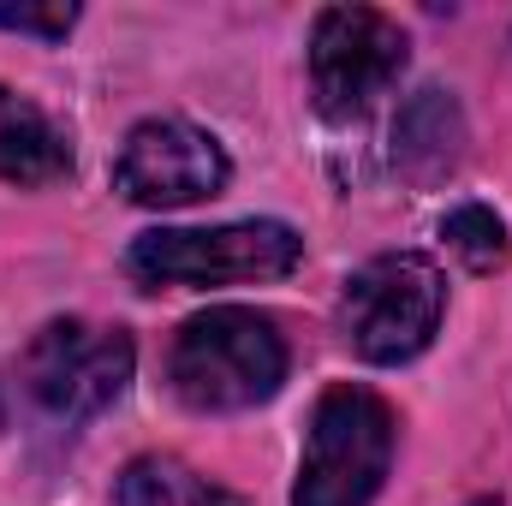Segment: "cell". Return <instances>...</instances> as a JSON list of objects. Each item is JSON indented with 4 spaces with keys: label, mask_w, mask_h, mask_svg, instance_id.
I'll list each match as a JSON object with an SVG mask.
<instances>
[{
    "label": "cell",
    "mask_w": 512,
    "mask_h": 506,
    "mask_svg": "<svg viewBox=\"0 0 512 506\" xmlns=\"http://www.w3.org/2000/svg\"><path fill=\"white\" fill-rule=\"evenodd\" d=\"M227 149L191 120H143L114 161V191L137 209H185L203 197H221L227 185Z\"/></svg>",
    "instance_id": "7"
},
{
    "label": "cell",
    "mask_w": 512,
    "mask_h": 506,
    "mask_svg": "<svg viewBox=\"0 0 512 506\" xmlns=\"http://www.w3.org/2000/svg\"><path fill=\"white\" fill-rule=\"evenodd\" d=\"M114 506H245L233 489L209 483L203 471H191L173 453H143L131 459L114 483Z\"/></svg>",
    "instance_id": "10"
},
{
    "label": "cell",
    "mask_w": 512,
    "mask_h": 506,
    "mask_svg": "<svg viewBox=\"0 0 512 506\" xmlns=\"http://www.w3.org/2000/svg\"><path fill=\"white\" fill-rule=\"evenodd\" d=\"M72 173V143L36 102H24L18 90L0 84V179L6 185H54Z\"/></svg>",
    "instance_id": "9"
},
{
    "label": "cell",
    "mask_w": 512,
    "mask_h": 506,
    "mask_svg": "<svg viewBox=\"0 0 512 506\" xmlns=\"http://www.w3.org/2000/svg\"><path fill=\"white\" fill-rule=\"evenodd\" d=\"M441 310H447L441 268L417 251H387L346 280L340 328L364 364H411L435 340Z\"/></svg>",
    "instance_id": "3"
},
{
    "label": "cell",
    "mask_w": 512,
    "mask_h": 506,
    "mask_svg": "<svg viewBox=\"0 0 512 506\" xmlns=\"http://www.w3.org/2000/svg\"><path fill=\"white\" fill-rule=\"evenodd\" d=\"M405 30L376 6H328L310 30V90L328 120L364 114L405 72Z\"/></svg>",
    "instance_id": "6"
},
{
    "label": "cell",
    "mask_w": 512,
    "mask_h": 506,
    "mask_svg": "<svg viewBox=\"0 0 512 506\" xmlns=\"http://www.w3.org/2000/svg\"><path fill=\"white\" fill-rule=\"evenodd\" d=\"M393 465V411L370 387H328L316 417H310V441H304V465L292 483V506H370L387 483Z\"/></svg>",
    "instance_id": "2"
},
{
    "label": "cell",
    "mask_w": 512,
    "mask_h": 506,
    "mask_svg": "<svg viewBox=\"0 0 512 506\" xmlns=\"http://www.w3.org/2000/svg\"><path fill=\"white\" fill-rule=\"evenodd\" d=\"M167 381L191 411H251L286 381V340L262 310L215 304L173 334Z\"/></svg>",
    "instance_id": "1"
},
{
    "label": "cell",
    "mask_w": 512,
    "mask_h": 506,
    "mask_svg": "<svg viewBox=\"0 0 512 506\" xmlns=\"http://www.w3.org/2000/svg\"><path fill=\"white\" fill-rule=\"evenodd\" d=\"M131 334L126 328H102V322H48L24 358H18V381L36 399V411H48L54 423H90L102 417L131 381Z\"/></svg>",
    "instance_id": "5"
},
{
    "label": "cell",
    "mask_w": 512,
    "mask_h": 506,
    "mask_svg": "<svg viewBox=\"0 0 512 506\" xmlns=\"http://www.w3.org/2000/svg\"><path fill=\"white\" fill-rule=\"evenodd\" d=\"M441 239H447V251L459 256L465 268H477V274H489V268L507 262V221L495 209H483V203H459L441 221Z\"/></svg>",
    "instance_id": "11"
},
{
    "label": "cell",
    "mask_w": 512,
    "mask_h": 506,
    "mask_svg": "<svg viewBox=\"0 0 512 506\" xmlns=\"http://www.w3.org/2000/svg\"><path fill=\"white\" fill-rule=\"evenodd\" d=\"M465 155V114L447 90H417L405 108H399V126H393V167L411 179V185H435L459 167Z\"/></svg>",
    "instance_id": "8"
},
{
    "label": "cell",
    "mask_w": 512,
    "mask_h": 506,
    "mask_svg": "<svg viewBox=\"0 0 512 506\" xmlns=\"http://www.w3.org/2000/svg\"><path fill=\"white\" fill-rule=\"evenodd\" d=\"M78 24V6H0V30H24L42 42H60Z\"/></svg>",
    "instance_id": "12"
},
{
    "label": "cell",
    "mask_w": 512,
    "mask_h": 506,
    "mask_svg": "<svg viewBox=\"0 0 512 506\" xmlns=\"http://www.w3.org/2000/svg\"><path fill=\"white\" fill-rule=\"evenodd\" d=\"M304 256V239L286 221H233V227H155L131 239L126 268L143 286H233L280 280Z\"/></svg>",
    "instance_id": "4"
}]
</instances>
